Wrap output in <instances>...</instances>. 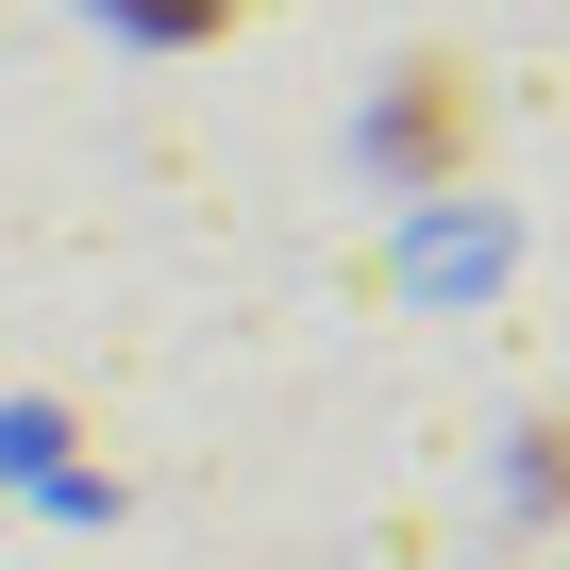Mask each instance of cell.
<instances>
[{"label": "cell", "mask_w": 570, "mask_h": 570, "mask_svg": "<svg viewBox=\"0 0 570 570\" xmlns=\"http://www.w3.org/2000/svg\"><path fill=\"white\" fill-rule=\"evenodd\" d=\"M118 18H135V35H218L235 0H118Z\"/></svg>", "instance_id": "obj_1"}]
</instances>
